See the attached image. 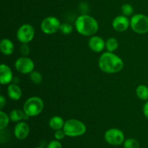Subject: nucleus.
Returning a JSON list of instances; mask_svg holds the SVG:
<instances>
[{
  "mask_svg": "<svg viewBox=\"0 0 148 148\" xmlns=\"http://www.w3.org/2000/svg\"><path fill=\"white\" fill-rule=\"evenodd\" d=\"M7 94L10 98L13 101H18L21 98L23 92L22 90L17 84L12 83L10 84L7 88Z\"/></svg>",
  "mask_w": 148,
  "mask_h": 148,
  "instance_id": "14",
  "label": "nucleus"
},
{
  "mask_svg": "<svg viewBox=\"0 0 148 148\" xmlns=\"http://www.w3.org/2000/svg\"><path fill=\"white\" fill-rule=\"evenodd\" d=\"M75 28L82 36H92L98 32L99 25L95 18L88 14H82L77 18Z\"/></svg>",
  "mask_w": 148,
  "mask_h": 148,
  "instance_id": "2",
  "label": "nucleus"
},
{
  "mask_svg": "<svg viewBox=\"0 0 148 148\" xmlns=\"http://www.w3.org/2000/svg\"><path fill=\"white\" fill-rule=\"evenodd\" d=\"M65 121H64L63 119L59 116H54L51 117L49 120V127L51 129L55 130H62L64 126Z\"/></svg>",
  "mask_w": 148,
  "mask_h": 148,
  "instance_id": "16",
  "label": "nucleus"
},
{
  "mask_svg": "<svg viewBox=\"0 0 148 148\" xmlns=\"http://www.w3.org/2000/svg\"><path fill=\"white\" fill-rule=\"evenodd\" d=\"M10 120V116L7 115L3 111H0V130H4L8 126Z\"/></svg>",
  "mask_w": 148,
  "mask_h": 148,
  "instance_id": "20",
  "label": "nucleus"
},
{
  "mask_svg": "<svg viewBox=\"0 0 148 148\" xmlns=\"http://www.w3.org/2000/svg\"><path fill=\"white\" fill-rule=\"evenodd\" d=\"M35 148H43V147H35Z\"/></svg>",
  "mask_w": 148,
  "mask_h": 148,
  "instance_id": "30",
  "label": "nucleus"
},
{
  "mask_svg": "<svg viewBox=\"0 0 148 148\" xmlns=\"http://www.w3.org/2000/svg\"><path fill=\"white\" fill-rule=\"evenodd\" d=\"M65 136H66V134H65L63 129H62V130H56L54 133V137H55V138H56V140H63V139L64 138Z\"/></svg>",
  "mask_w": 148,
  "mask_h": 148,
  "instance_id": "27",
  "label": "nucleus"
},
{
  "mask_svg": "<svg viewBox=\"0 0 148 148\" xmlns=\"http://www.w3.org/2000/svg\"><path fill=\"white\" fill-rule=\"evenodd\" d=\"M13 81V74L11 68L7 64L0 66V82L1 85H8Z\"/></svg>",
  "mask_w": 148,
  "mask_h": 148,
  "instance_id": "13",
  "label": "nucleus"
},
{
  "mask_svg": "<svg viewBox=\"0 0 148 148\" xmlns=\"http://www.w3.org/2000/svg\"><path fill=\"white\" fill-rule=\"evenodd\" d=\"M119 42L115 38H110L106 41V49L107 51L114 52L118 49Z\"/></svg>",
  "mask_w": 148,
  "mask_h": 148,
  "instance_id": "19",
  "label": "nucleus"
},
{
  "mask_svg": "<svg viewBox=\"0 0 148 148\" xmlns=\"http://www.w3.org/2000/svg\"><path fill=\"white\" fill-rule=\"evenodd\" d=\"M29 77H30V81L32 82L35 84H40V82H42V79H43V77H42V75L38 71H34L30 72L29 74Z\"/></svg>",
  "mask_w": 148,
  "mask_h": 148,
  "instance_id": "21",
  "label": "nucleus"
},
{
  "mask_svg": "<svg viewBox=\"0 0 148 148\" xmlns=\"http://www.w3.org/2000/svg\"><path fill=\"white\" fill-rule=\"evenodd\" d=\"M88 46L92 51L100 53L106 49V41L100 36H92L88 40Z\"/></svg>",
  "mask_w": 148,
  "mask_h": 148,
  "instance_id": "11",
  "label": "nucleus"
},
{
  "mask_svg": "<svg viewBox=\"0 0 148 148\" xmlns=\"http://www.w3.org/2000/svg\"><path fill=\"white\" fill-rule=\"evenodd\" d=\"M130 27L138 34H145L148 32V17L143 14H136L131 17Z\"/></svg>",
  "mask_w": 148,
  "mask_h": 148,
  "instance_id": "5",
  "label": "nucleus"
},
{
  "mask_svg": "<svg viewBox=\"0 0 148 148\" xmlns=\"http://www.w3.org/2000/svg\"><path fill=\"white\" fill-rule=\"evenodd\" d=\"M136 95L143 101L148 100V87L145 85H140L136 89Z\"/></svg>",
  "mask_w": 148,
  "mask_h": 148,
  "instance_id": "18",
  "label": "nucleus"
},
{
  "mask_svg": "<svg viewBox=\"0 0 148 148\" xmlns=\"http://www.w3.org/2000/svg\"><path fill=\"white\" fill-rule=\"evenodd\" d=\"M20 51L23 56H27L30 53V47L27 43H22L20 48Z\"/></svg>",
  "mask_w": 148,
  "mask_h": 148,
  "instance_id": "25",
  "label": "nucleus"
},
{
  "mask_svg": "<svg viewBox=\"0 0 148 148\" xmlns=\"http://www.w3.org/2000/svg\"><path fill=\"white\" fill-rule=\"evenodd\" d=\"M104 139L111 145H120L124 142V134L119 129L111 128L106 132Z\"/></svg>",
  "mask_w": 148,
  "mask_h": 148,
  "instance_id": "7",
  "label": "nucleus"
},
{
  "mask_svg": "<svg viewBox=\"0 0 148 148\" xmlns=\"http://www.w3.org/2000/svg\"><path fill=\"white\" fill-rule=\"evenodd\" d=\"M35 36V30L30 24H24L20 26L17 32V38L22 43H28L32 41Z\"/></svg>",
  "mask_w": 148,
  "mask_h": 148,
  "instance_id": "8",
  "label": "nucleus"
},
{
  "mask_svg": "<svg viewBox=\"0 0 148 148\" xmlns=\"http://www.w3.org/2000/svg\"><path fill=\"white\" fill-rule=\"evenodd\" d=\"M62 145L59 140H52L48 144L47 148H62Z\"/></svg>",
  "mask_w": 148,
  "mask_h": 148,
  "instance_id": "26",
  "label": "nucleus"
},
{
  "mask_svg": "<svg viewBox=\"0 0 148 148\" xmlns=\"http://www.w3.org/2000/svg\"><path fill=\"white\" fill-rule=\"evenodd\" d=\"M10 119L13 122H20L23 119L27 118V116L25 114L24 111H22L20 109H13L10 114Z\"/></svg>",
  "mask_w": 148,
  "mask_h": 148,
  "instance_id": "17",
  "label": "nucleus"
},
{
  "mask_svg": "<svg viewBox=\"0 0 148 148\" xmlns=\"http://www.w3.org/2000/svg\"><path fill=\"white\" fill-rule=\"evenodd\" d=\"M59 30L64 35H70L73 32V27L69 23H63V24H61Z\"/></svg>",
  "mask_w": 148,
  "mask_h": 148,
  "instance_id": "24",
  "label": "nucleus"
},
{
  "mask_svg": "<svg viewBox=\"0 0 148 148\" xmlns=\"http://www.w3.org/2000/svg\"><path fill=\"white\" fill-rule=\"evenodd\" d=\"M121 12H122L123 15L128 17V16L132 15L134 12V8L131 4H124L121 7Z\"/></svg>",
  "mask_w": 148,
  "mask_h": 148,
  "instance_id": "23",
  "label": "nucleus"
},
{
  "mask_svg": "<svg viewBox=\"0 0 148 148\" xmlns=\"http://www.w3.org/2000/svg\"><path fill=\"white\" fill-rule=\"evenodd\" d=\"M143 114H144L145 116L148 119V101H147L143 106Z\"/></svg>",
  "mask_w": 148,
  "mask_h": 148,
  "instance_id": "28",
  "label": "nucleus"
},
{
  "mask_svg": "<svg viewBox=\"0 0 148 148\" xmlns=\"http://www.w3.org/2000/svg\"><path fill=\"white\" fill-rule=\"evenodd\" d=\"M14 67L20 73L27 75L34 70L35 64L30 58L23 56L16 60L14 63Z\"/></svg>",
  "mask_w": 148,
  "mask_h": 148,
  "instance_id": "9",
  "label": "nucleus"
},
{
  "mask_svg": "<svg viewBox=\"0 0 148 148\" xmlns=\"http://www.w3.org/2000/svg\"><path fill=\"white\" fill-rule=\"evenodd\" d=\"M124 148H140V143L137 140L133 138H129L124 140Z\"/></svg>",
  "mask_w": 148,
  "mask_h": 148,
  "instance_id": "22",
  "label": "nucleus"
},
{
  "mask_svg": "<svg viewBox=\"0 0 148 148\" xmlns=\"http://www.w3.org/2000/svg\"><path fill=\"white\" fill-rule=\"evenodd\" d=\"M0 50L4 55L10 56L14 51V43L9 38L2 39L0 43Z\"/></svg>",
  "mask_w": 148,
  "mask_h": 148,
  "instance_id": "15",
  "label": "nucleus"
},
{
  "mask_svg": "<svg viewBox=\"0 0 148 148\" xmlns=\"http://www.w3.org/2000/svg\"><path fill=\"white\" fill-rule=\"evenodd\" d=\"M30 133L29 125L25 121L17 122L14 129V134L17 139L20 140H25Z\"/></svg>",
  "mask_w": 148,
  "mask_h": 148,
  "instance_id": "12",
  "label": "nucleus"
},
{
  "mask_svg": "<svg viewBox=\"0 0 148 148\" xmlns=\"http://www.w3.org/2000/svg\"><path fill=\"white\" fill-rule=\"evenodd\" d=\"M6 105V98L2 95H0V108L2 109L4 106Z\"/></svg>",
  "mask_w": 148,
  "mask_h": 148,
  "instance_id": "29",
  "label": "nucleus"
},
{
  "mask_svg": "<svg viewBox=\"0 0 148 148\" xmlns=\"http://www.w3.org/2000/svg\"><path fill=\"white\" fill-rule=\"evenodd\" d=\"M63 130L67 137H76L82 136L86 132V126L81 121L75 119L65 121Z\"/></svg>",
  "mask_w": 148,
  "mask_h": 148,
  "instance_id": "3",
  "label": "nucleus"
},
{
  "mask_svg": "<svg viewBox=\"0 0 148 148\" xmlns=\"http://www.w3.org/2000/svg\"><path fill=\"white\" fill-rule=\"evenodd\" d=\"M113 28L118 32H124L130 26V20L127 16L118 15L112 22Z\"/></svg>",
  "mask_w": 148,
  "mask_h": 148,
  "instance_id": "10",
  "label": "nucleus"
},
{
  "mask_svg": "<svg viewBox=\"0 0 148 148\" xmlns=\"http://www.w3.org/2000/svg\"><path fill=\"white\" fill-rule=\"evenodd\" d=\"M60 26L61 23L57 17L49 16L43 19L41 22L40 28L45 34L51 35L60 30Z\"/></svg>",
  "mask_w": 148,
  "mask_h": 148,
  "instance_id": "6",
  "label": "nucleus"
},
{
  "mask_svg": "<svg viewBox=\"0 0 148 148\" xmlns=\"http://www.w3.org/2000/svg\"><path fill=\"white\" fill-rule=\"evenodd\" d=\"M43 100L39 97L33 96L25 102L23 111L28 117H33L38 116L43 111Z\"/></svg>",
  "mask_w": 148,
  "mask_h": 148,
  "instance_id": "4",
  "label": "nucleus"
},
{
  "mask_svg": "<svg viewBox=\"0 0 148 148\" xmlns=\"http://www.w3.org/2000/svg\"><path fill=\"white\" fill-rule=\"evenodd\" d=\"M98 66L106 73H117L124 68V62L119 56L114 53V52L107 51L102 53L100 56Z\"/></svg>",
  "mask_w": 148,
  "mask_h": 148,
  "instance_id": "1",
  "label": "nucleus"
}]
</instances>
